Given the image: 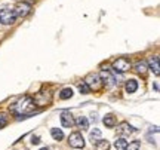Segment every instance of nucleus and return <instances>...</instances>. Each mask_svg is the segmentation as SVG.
<instances>
[{
    "label": "nucleus",
    "instance_id": "obj_6",
    "mask_svg": "<svg viewBox=\"0 0 160 150\" xmlns=\"http://www.w3.org/2000/svg\"><path fill=\"white\" fill-rule=\"evenodd\" d=\"M85 82L88 83V86L91 88V91L93 89V91H98L99 88H101V85H102V82H101V77H99V75H89L88 77L85 79Z\"/></svg>",
    "mask_w": 160,
    "mask_h": 150
},
{
    "label": "nucleus",
    "instance_id": "obj_4",
    "mask_svg": "<svg viewBox=\"0 0 160 150\" xmlns=\"http://www.w3.org/2000/svg\"><path fill=\"white\" fill-rule=\"evenodd\" d=\"M15 19H17V15H15L13 9H2L0 11V23L2 24L9 25V24L15 23Z\"/></svg>",
    "mask_w": 160,
    "mask_h": 150
},
{
    "label": "nucleus",
    "instance_id": "obj_8",
    "mask_svg": "<svg viewBox=\"0 0 160 150\" xmlns=\"http://www.w3.org/2000/svg\"><path fill=\"white\" fill-rule=\"evenodd\" d=\"M99 77H101V82L105 85V88H113L116 85L114 76L111 75V71H108V70H102Z\"/></svg>",
    "mask_w": 160,
    "mask_h": 150
},
{
    "label": "nucleus",
    "instance_id": "obj_2",
    "mask_svg": "<svg viewBox=\"0 0 160 150\" xmlns=\"http://www.w3.org/2000/svg\"><path fill=\"white\" fill-rule=\"evenodd\" d=\"M34 104L36 106H49L52 101V92L51 91H40L34 95Z\"/></svg>",
    "mask_w": 160,
    "mask_h": 150
},
{
    "label": "nucleus",
    "instance_id": "obj_14",
    "mask_svg": "<svg viewBox=\"0 0 160 150\" xmlns=\"http://www.w3.org/2000/svg\"><path fill=\"white\" fill-rule=\"evenodd\" d=\"M126 92H129V94H132V92H135L138 89V82L135 80V79H129V80L126 82Z\"/></svg>",
    "mask_w": 160,
    "mask_h": 150
},
{
    "label": "nucleus",
    "instance_id": "obj_11",
    "mask_svg": "<svg viewBox=\"0 0 160 150\" xmlns=\"http://www.w3.org/2000/svg\"><path fill=\"white\" fill-rule=\"evenodd\" d=\"M133 70L137 71L138 75L145 76V75H147V70H148V65H147V63H145V61H138V63L133 65Z\"/></svg>",
    "mask_w": 160,
    "mask_h": 150
},
{
    "label": "nucleus",
    "instance_id": "obj_25",
    "mask_svg": "<svg viewBox=\"0 0 160 150\" xmlns=\"http://www.w3.org/2000/svg\"><path fill=\"white\" fill-rule=\"evenodd\" d=\"M40 150H49V149H48V147H43V149H40Z\"/></svg>",
    "mask_w": 160,
    "mask_h": 150
},
{
    "label": "nucleus",
    "instance_id": "obj_10",
    "mask_svg": "<svg viewBox=\"0 0 160 150\" xmlns=\"http://www.w3.org/2000/svg\"><path fill=\"white\" fill-rule=\"evenodd\" d=\"M156 76L160 75V65H159V55H154V57L150 58V67H148Z\"/></svg>",
    "mask_w": 160,
    "mask_h": 150
},
{
    "label": "nucleus",
    "instance_id": "obj_16",
    "mask_svg": "<svg viewBox=\"0 0 160 150\" xmlns=\"http://www.w3.org/2000/svg\"><path fill=\"white\" fill-rule=\"evenodd\" d=\"M51 135L53 140H57V141H61L64 138V132L59 129V128H52L51 129Z\"/></svg>",
    "mask_w": 160,
    "mask_h": 150
},
{
    "label": "nucleus",
    "instance_id": "obj_17",
    "mask_svg": "<svg viewBox=\"0 0 160 150\" xmlns=\"http://www.w3.org/2000/svg\"><path fill=\"white\" fill-rule=\"evenodd\" d=\"M126 146H128V140L123 138V137H120V138H117V140L114 141L116 150H125Z\"/></svg>",
    "mask_w": 160,
    "mask_h": 150
},
{
    "label": "nucleus",
    "instance_id": "obj_7",
    "mask_svg": "<svg viewBox=\"0 0 160 150\" xmlns=\"http://www.w3.org/2000/svg\"><path fill=\"white\" fill-rule=\"evenodd\" d=\"M13 12H15V15H17V17L25 18L30 12H31V5H30V3H25V2H22V3H18V5L15 6Z\"/></svg>",
    "mask_w": 160,
    "mask_h": 150
},
{
    "label": "nucleus",
    "instance_id": "obj_3",
    "mask_svg": "<svg viewBox=\"0 0 160 150\" xmlns=\"http://www.w3.org/2000/svg\"><path fill=\"white\" fill-rule=\"evenodd\" d=\"M68 144L73 147V149H83L85 147V138L80 132H73L70 134L68 137Z\"/></svg>",
    "mask_w": 160,
    "mask_h": 150
},
{
    "label": "nucleus",
    "instance_id": "obj_21",
    "mask_svg": "<svg viewBox=\"0 0 160 150\" xmlns=\"http://www.w3.org/2000/svg\"><path fill=\"white\" fill-rule=\"evenodd\" d=\"M79 91L82 94H89V92H91V88L88 86V83L83 80V82H80V83H79Z\"/></svg>",
    "mask_w": 160,
    "mask_h": 150
},
{
    "label": "nucleus",
    "instance_id": "obj_9",
    "mask_svg": "<svg viewBox=\"0 0 160 150\" xmlns=\"http://www.w3.org/2000/svg\"><path fill=\"white\" fill-rule=\"evenodd\" d=\"M61 123H62L64 128H71L74 125V119L70 111H62L61 113Z\"/></svg>",
    "mask_w": 160,
    "mask_h": 150
},
{
    "label": "nucleus",
    "instance_id": "obj_15",
    "mask_svg": "<svg viewBox=\"0 0 160 150\" xmlns=\"http://www.w3.org/2000/svg\"><path fill=\"white\" fill-rule=\"evenodd\" d=\"M133 131H135V129H133L129 123H126V122H123V123L117 128V132L119 134H131V132H133Z\"/></svg>",
    "mask_w": 160,
    "mask_h": 150
},
{
    "label": "nucleus",
    "instance_id": "obj_13",
    "mask_svg": "<svg viewBox=\"0 0 160 150\" xmlns=\"http://www.w3.org/2000/svg\"><path fill=\"white\" fill-rule=\"evenodd\" d=\"M74 125L77 128H82V129H88L89 128V122H88V119H86L85 116H79L74 121Z\"/></svg>",
    "mask_w": 160,
    "mask_h": 150
},
{
    "label": "nucleus",
    "instance_id": "obj_20",
    "mask_svg": "<svg viewBox=\"0 0 160 150\" xmlns=\"http://www.w3.org/2000/svg\"><path fill=\"white\" fill-rule=\"evenodd\" d=\"M101 135H102V134H101V131H99L98 128H95V129H93V131L91 132V135H89V138H91L92 143H97L98 140H101Z\"/></svg>",
    "mask_w": 160,
    "mask_h": 150
},
{
    "label": "nucleus",
    "instance_id": "obj_12",
    "mask_svg": "<svg viewBox=\"0 0 160 150\" xmlns=\"http://www.w3.org/2000/svg\"><path fill=\"white\" fill-rule=\"evenodd\" d=\"M104 125L105 127H108V128H114L116 127V123H117V119H116V116L114 115H105L104 116Z\"/></svg>",
    "mask_w": 160,
    "mask_h": 150
},
{
    "label": "nucleus",
    "instance_id": "obj_18",
    "mask_svg": "<svg viewBox=\"0 0 160 150\" xmlns=\"http://www.w3.org/2000/svg\"><path fill=\"white\" fill-rule=\"evenodd\" d=\"M71 97H73V89L71 88H64L61 91V94H59V98L61 100H68Z\"/></svg>",
    "mask_w": 160,
    "mask_h": 150
},
{
    "label": "nucleus",
    "instance_id": "obj_19",
    "mask_svg": "<svg viewBox=\"0 0 160 150\" xmlns=\"http://www.w3.org/2000/svg\"><path fill=\"white\" fill-rule=\"evenodd\" d=\"M97 150H110V143L107 140H98L97 141Z\"/></svg>",
    "mask_w": 160,
    "mask_h": 150
},
{
    "label": "nucleus",
    "instance_id": "obj_23",
    "mask_svg": "<svg viewBox=\"0 0 160 150\" xmlns=\"http://www.w3.org/2000/svg\"><path fill=\"white\" fill-rule=\"evenodd\" d=\"M6 123H8V117H6V116L3 115V113H0V129L5 127Z\"/></svg>",
    "mask_w": 160,
    "mask_h": 150
},
{
    "label": "nucleus",
    "instance_id": "obj_5",
    "mask_svg": "<svg viewBox=\"0 0 160 150\" xmlns=\"http://www.w3.org/2000/svg\"><path fill=\"white\" fill-rule=\"evenodd\" d=\"M113 69L114 71H119V73H125L131 69V61L128 58H117L114 63H113Z\"/></svg>",
    "mask_w": 160,
    "mask_h": 150
},
{
    "label": "nucleus",
    "instance_id": "obj_1",
    "mask_svg": "<svg viewBox=\"0 0 160 150\" xmlns=\"http://www.w3.org/2000/svg\"><path fill=\"white\" fill-rule=\"evenodd\" d=\"M11 111L17 116H25L31 115L33 111H36V104L34 100L31 97H22L21 100H18L15 104L11 106Z\"/></svg>",
    "mask_w": 160,
    "mask_h": 150
},
{
    "label": "nucleus",
    "instance_id": "obj_22",
    "mask_svg": "<svg viewBox=\"0 0 160 150\" xmlns=\"http://www.w3.org/2000/svg\"><path fill=\"white\" fill-rule=\"evenodd\" d=\"M139 147H141V143H139V141H132L131 144L128 143L125 150H139Z\"/></svg>",
    "mask_w": 160,
    "mask_h": 150
},
{
    "label": "nucleus",
    "instance_id": "obj_24",
    "mask_svg": "<svg viewBox=\"0 0 160 150\" xmlns=\"http://www.w3.org/2000/svg\"><path fill=\"white\" fill-rule=\"evenodd\" d=\"M39 143H40L39 137H33V144H39Z\"/></svg>",
    "mask_w": 160,
    "mask_h": 150
}]
</instances>
